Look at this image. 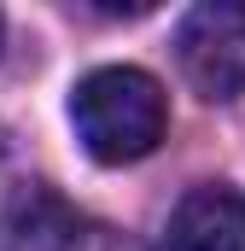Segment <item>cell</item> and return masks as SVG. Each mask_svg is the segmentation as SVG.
Returning a JSON list of instances; mask_svg holds the SVG:
<instances>
[{"label": "cell", "instance_id": "1", "mask_svg": "<svg viewBox=\"0 0 245 251\" xmlns=\"http://www.w3.org/2000/svg\"><path fill=\"white\" fill-rule=\"evenodd\" d=\"M70 123H76V140L88 146V158H99V164H134V158H146L164 140L170 100H164L158 76H146L134 64H99V70H88L76 82Z\"/></svg>", "mask_w": 245, "mask_h": 251}, {"label": "cell", "instance_id": "2", "mask_svg": "<svg viewBox=\"0 0 245 251\" xmlns=\"http://www.w3.org/2000/svg\"><path fill=\"white\" fill-rule=\"evenodd\" d=\"M175 59L193 94L204 100H240L245 94V6L240 0H204L175 29Z\"/></svg>", "mask_w": 245, "mask_h": 251}, {"label": "cell", "instance_id": "3", "mask_svg": "<svg viewBox=\"0 0 245 251\" xmlns=\"http://www.w3.org/2000/svg\"><path fill=\"white\" fill-rule=\"evenodd\" d=\"M158 251H245V193L228 181H204L170 210Z\"/></svg>", "mask_w": 245, "mask_h": 251}, {"label": "cell", "instance_id": "4", "mask_svg": "<svg viewBox=\"0 0 245 251\" xmlns=\"http://www.w3.org/2000/svg\"><path fill=\"white\" fill-rule=\"evenodd\" d=\"M94 228L82 222V210H70L53 187L29 181L6 199L0 216V251H88Z\"/></svg>", "mask_w": 245, "mask_h": 251}]
</instances>
